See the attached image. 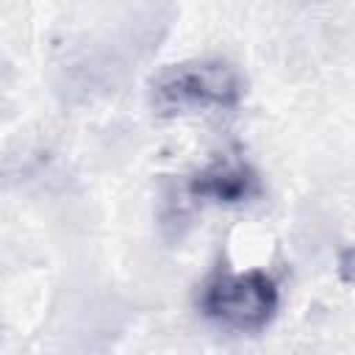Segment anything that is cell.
Returning <instances> with one entry per match:
<instances>
[{
    "label": "cell",
    "mask_w": 355,
    "mask_h": 355,
    "mask_svg": "<svg viewBox=\"0 0 355 355\" xmlns=\"http://www.w3.org/2000/svg\"><path fill=\"white\" fill-rule=\"evenodd\" d=\"M189 191L200 200L239 205L258 194V175L244 161L225 158V161L205 166L200 175H194L189 183Z\"/></svg>",
    "instance_id": "obj_3"
},
{
    "label": "cell",
    "mask_w": 355,
    "mask_h": 355,
    "mask_svg": "<svg viewBox=\"0 0 355 355\" xmlns=\"http://www.w3.org/2000/svg\"><path fill=\"white\" fill-rule=\"evenodd\" d=\"M244 94L239 69L219 58L172 64L153 80V105L161 114H197L208 108H233Z\"/></svg>",
    "instance_id": "obj_1"
},
{
    "label": "cell",
    "mask_w": 355,
    "mask_h": 355,
    "mask_svg": "<svg viewBox=\"0 0 355 355\" xmlns=\"http://www.w3.org/2000/svg\"><path fill=\"white\" fill-rule=\"evenodd\" d=\"M280 305L277 283L261 272H219L214 275L200 297V308L208 319L222 327L252 333L272 322Z\"/></svg>",
    "instance_id": "obj_2"
}]
</instances>
